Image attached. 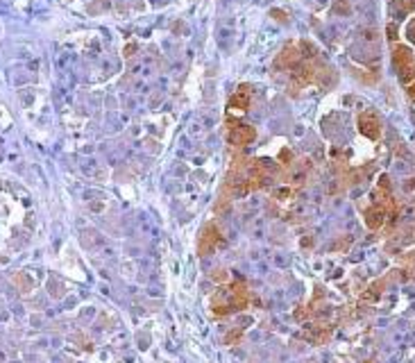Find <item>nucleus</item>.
I'll use <instances>...</instances> for the list:
<instances>
[{
	"label": "nucleus",
	"mask_w": 415,
	"mask_h": 363,
	"mask_svg": "<svg viewBox=\"0 0 415 363\" xmlns=\"http://www.w3.org/2000/svg\"><path fill=\"white\" fill-rule=\"evenodd\" d=\"M250 302V290L243 281H234L232 286H223L214 293L211 297V311L216 316H229L234 311H243L247 309Z\"/></svg>",
	"instance_id": "obj_1"
},
{
	"label": "nucleus",
	"mask_w": 415,
	"mask_h": 363,
	"mask_svg": "<svg viewBox=\"0 0 415 363\" xmlns=\"http://www.w3.org/2000/svg\"><path fill=\"white\" fill-rule=\"evenodd\" d=\"M220 240H223V234H220V229L216 227V222H206V225L202 227L200 236H197V254H200V257L211 254L220 245Z\"/></svg>",
	"instance_id": "obj_2"
},
{
	"label": "nucleus",
	"mask_w": 415,
	"mask_h": 363,
	"mask_svg": "<svg viewBox=\"0 0 415 363\" xmlns=\"http://www.w3.org/2000/svg\"><path fill=\"white\" fill-rule=\"evenodd\" d=\"M227 125H232V127H229L227 141L234 145V148H243V145H250L252 141L256 139V130H254V127L243 125V123H236V120H232V118L227 120Z\"/></svg>",
	"instance_id": "obj_3"
},
{
	"label": "nucleus",
	"mask_w": 415,
	"mask_h": 363,
	"mask_svg": "<svg viewBox=\"0 0 415 363\" xmlns=\"http://www.w3.org/2000/svg\"><path fill=\"white\" fill-rule=\"evenodd\" d=\"M309 168H311L309 161H302V163L293 161L291 166H286L282 170V179L286 184H304L306 177H309Z\"/></svg>",
	"instance_id": "obj_4"
},
{
	"label": "nucleus",
	"mask_w": 415,
	"mask_h": 363,
	"mask_svg": "<svg viewBox=\"0 0 415 363\" xmlns=\"http://www.w3.org/2000/svg\"><path fill=\"white\" fill-rule=\"evenodd\" d=\"M300 48H297L295 43H286V48L279 52V57L274 59V68H291V71H295L297 66H300Z\"/></svg>",
	"instance_id": "obj_5"
},
{
	"label": "nucleus",
	"mask_w": 415,
	"mask_h": 363,
	"mask_svg": "<svg viewBox=\"0 0 415 363\" xmlns=\"http://www.w3.org/2000/svg\"><path fill=\"white\" fill-rule=\"evenodd\" d=\"M359 130L363 136H368V139H379V134H381V123H379V118L374 116L372 111H363L359 116Z\"/></svg>",
	"instance_id": "obj_6"
},
{
	"label": "nucleus",
	"mask_w": 415,
	"mask_h": 363,
	"mask_svg": "<svg viewBox=\"0 0 415 363\" xmlns=\"http://www.w3.org/2000/svg\"><path fill=\"white\" fill-rule=\"evenodd\" d=\"M383 220H386V209L383 207L372 204L370 209H365V225H368L370 229H379V227L383 225Z\"/></svg>",
	"instance_id": "obj_7"
},
{
	"label": "nucleus",
	"mask_w": 415,
	"mask_h": 363,
	"mask_svg": "<svg viewBox=\"0 0 415 363\" xmlns=\"http://www.w3.org/2000/svg\"><path fill=\"white\" fill-rule=\"evenodd\" d=\"M410 59H413V57H410V50L406 48V45H399V48L395 50V64H397V66H399L404 73L408 71Z\"/></svg>",
	"instance_id": "obj_8"
},
{
	"label": "nucleus",
	"mask_w": 415,
	"mask_h": 363,
	"mask_svg": "<svg viewBox=\"0 0 415 363\" xmlns=\"http://www.w3.org/2000/svg\"><path fill=\"white\" fill-rule=\"evenodd\" d=\"M229 107L236 109V111H245V109L250 107V93L236 91V93L232 95V100H229Z\"/></svg>",
	"instance_id": "obj_9"
},
{
	"label": "nucleus",
	"mask_w": 415,
	"mask_h": 363,
	"mask_svg": "<svg viewBox=\"0 0 415 363\" xmlns=\"http://www.w3.org/2000/svg\"><path fill=\"white\" fill-rule=\"evenodd\" d=\"M333 80H336V77H333V73L329 71V66L315 68V82H318L320 86H329V84H331Z\"/></svg>",
	"instance_id": "obj_10"
},
{
	"label": "nucleus",
	"mask_w": 415,
	"mask_h": 363,
	"mask_svg": "<svg viewBox=\"0 0 415 363\" xmlns=\"http://www.w3.org/2000/svg\"><path fill=\"white\" fill-rule=\"evenodd\" d=\"M297 48H300V54L304 59H313L315 54H318V50H315V45L311 43V41H300V43H297Z\"/></svg>",
	"instance_id": "obj_11"
},
{
	"label": "nucleus",
	"mask_w": 415,
	"mask_h": 363,
	"mask_svg": "<svg viewBox=\"0 0 415 363\" xmlns=\"http://www.w3.org/2000/svg\"><path fill=\"white\" fill-rule=\"evenodd\" d=\"M279 161H282V166H284V168L291 166V163H293V152H291V150L284 148L282 152H279Z\"/></svg>",
	"instance_id": "obj_12"
},
{
	"label": "nucleus",
	"mask_w": 415,
	"mask_h": 363,
	"mask_svg": "<svg viewBox=\"0 0 415 363\" xmlns=\"http://www.w3.org/2000/svg\"><path fill=\"white\" fill-rule=\"evenodd\" d=\"M241 336H243V331L236 329V331H232V334L225 336V343H227V345H234V343H238V340H241Z\"/></svg>",
	"instance_id": "obj_13"
},
{
	"label": "nucleus",
	"mask_w": 415,
	"mask_h": 363,
	"mask_svg": "<svg viewBox=\"0 0 415 363\" xmlns=\"http://www.w3.org/2000/svg\"><path fill=\"white\" fill-rule=\"evenodd\" d=\"M270 16H274V21H279V23H286L288 21V14L282 12V9H270Z\"/></svg>",
	"instance_id": "obj_14"
},
{
	"label": "nucleus",
	"mask_w": 415,
	"mask_h": 363,
	"mask_svg": "<svg viewBox=\"0 0 415 363\" xmlns=\"http://www.w3.org/2000/svg\"><path fill=\"white\" fill-rule=\"evenodd\" d=\"M288 195H293L291 189H277V191H274V200H286Z\"/></svg>",
	"instance_id": "obj_15"
},
{
	"label": "nucleus",
	"mask_w": 415,
	"mask_h": 363,
	"mask_svg": "<svg viewBox=\"0 0 415 363\" xmlns=\"http://www.w3.org/2000/svg\"><path fill=\"white\" fill-rule=\"evenodd\" d=\"M333 7H336V12H340V14H347V12H350V7H347V0H336V5H333Z\"/></svg>",
	"instance_id": "obj_16"
},
{
	"label": "nucleus",
	"mask_w": 415,
	"mask_h": 363,
	"mask_svg": "<svg viewBox=\"0 0 415 363\" xmlns=\"http://www.w3.org/2000/svg\"><path fill=\"white\" fill-rule=\"evenodd\" d=\"M306 316H309V311H306V307H300V309H297V311H295V320H304Z\"/></svg>",
	"instance_id": "obj_17"
},
{
	"label": "nucleus",
	"mask_w": 415,
	"mask_h": 363,
	"mask_svg": "<svg viewBox=\"0 0 415 363\" xmlns=\"http://www.w3.org/2000/svg\"><path fill=\"white\" fill-rule=\"evenodd\" d=\"M408 93H410V95H413V98H415V84H410V86H408Z\"/></svg>",
	"instance_id": "obj_18"
},
{
	"label": "nucleus",
	"mask_w": 415,
	"mask_h": 363,
	"mask_svg": "<svg viewBox=\"0 0 415 363\" xmlns=\"http://www.w3.org/2000/svg\"><path fill=\"white\" fill-rule=\"evenodd\" d=\"M408 32H410V36H413V41H415V23L410 25V30H408Z\"/></svg>",
	"instance_id": "obj_19"
}]
</instances>
